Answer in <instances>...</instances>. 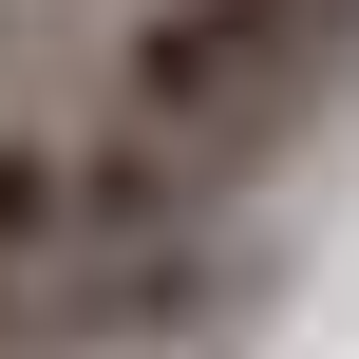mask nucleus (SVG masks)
<instances>
[{"mask_svg": "<svg viewBox=\"0 0 359 359\" xmlns=\"http://www.w3.org/2000/svg\"><path fill=\"white\" fill-rule=\"evenodd\" d=\"M303 0H151L133 38H114V114L133 133H170V151H227V133H265V95L303 76Z\"/></svg>", "mask_w": 359, "mask_h": 359, "instance_id": "obj_1", "label": "nucleus"}, {"mask_svg": "<svg viewBox=\"0 0 359 359\" xmlns=\"http://www.w3.org/2000/svg\"><path fill=\"white\" fill-rule=\"evenodd\" d=\"M57 246H95V170H76V133H0V284Z\"/></svg>", "mask_w": 359, "mask_h": 359, "instance_id": "obj_2", "label": "nucleus"}, {"mask_svg": "<svg viewBox=\"0 0 359 359\" xmlns=\"http://www.w3.org/2000/svg\"><path fill=\"white\" fill-rule=\"evenodd\" d=\"M0 341H19V284H0Z\"/></svg>", "mask_w": 359, "mask_h": 359, "instance_id": "obj_3", "label": "nucleus"}, {"mask_svg": "<svg viewBox=\"0 0 359 359\" xmlns=\"http://www.w3.org/2000/svg\"><path fill=\"white\" fill-rule=\"evenodd\" d=\"M303 19H341V0H303Z\"/></svg>", "mask_w": 359, "mask_h": 359, "instance_id": "obj_4", "label": "nucleus"}]
</instances>
